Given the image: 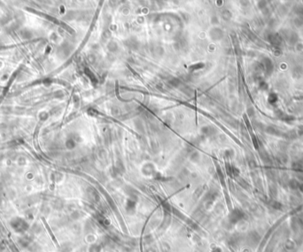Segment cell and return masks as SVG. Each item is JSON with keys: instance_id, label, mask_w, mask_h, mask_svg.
<instances>
[{"instance_id": "3", "label": "cell", "mask_w": 303, "mask_h": 252, "mask_svg": "<svg viewBox=\"0 0 303 252\" xmlns=\"http://www.w3.org/2000/svg\"><path fill=\"white\" fill-rule=\"evenodd\" d=\"M283 136L286 139V140H294L298 137V134H297V131L293 129V130H290L288 132L286 133H284Z\"/></svg>"}, {"instance_id": "10", "label": "cell", "mask_w": 303, "mask_h": 252, "mask_svg": "<svg viewBox=\"0 0 303 252\" xmlns=\"http://www.w3.org/2000/svg\"><path fill=\"white\" fill-rule=\"evenodd\" d=\"M269 192H270V195H271V196H277V188L275 187H272V186H271L270 187H269Z\"/></svg>"}, {"instance_id": "2", "label": "cell", "mask_w": 303, "mask_h": 252, "mask_svg": "<svg viewBox=\"0 0 303 252\" xmlns=\"http://www.w3.org/2000/svg\"><path fill=\"white\" fill-rule=\"evenodd\" d=\"M266 133H268V135H277V136H282V133L278 130V128H277L274 126H268L265 128Z\"/></svg>"}, {"instance_id": "4", "label": "cell", "mask_w": 303, "mask_h": 252, "mask_svg": "<svg viewBox=\"0 0 303 252\" xmlns=\"http://www.w3.org/2000/svg\"><path fill=\"white\" fill-rule=\"evenodd\" d=\"M260 156H261V159H262V161L265 163V164H270L271 163V159L269 157V155L268 153L266 151V150H262L260 152Z\"/></svg>"}, {"instance_id": "7", "label": "cell", "mask_w": 303, "mask_h": 252, "mask_svg": "<svg viewBox=\"0 0 303 252\" xmlns=\"http://www.w3.org/2000/svg\"><path fill=\"white\" fill-rule=\"evenodd\" d=\"M269 205H270L271 207H272V208L276 209V210H280V209H282V204H281L280 203L277 202V201H274V200H272V201L269 202Z\"/></svg>"}, {"instance_id": "9", "label": "cell", "mask_w": 303, "mask_h": 252, "mask_svg": "<svg viewBox=\"0 0 303 252\" xmlns=\"http://www.w3.org/2000/svg\"><path fill=\"white\" fill-rule=\"evenodd\" d=\"M278 146L280 148L281 151H285L287 147H288V144H287L286 141H280V143H279Z\"/></svg>"}, {"instance_id": "8", "label": "cell", "mask_w": 303, "mask_h": 252, "mask_svg": "<svg viewBox=\"0 0 303 252\" xmlns=\"http://www.w3.org/2000/svg\"><path fill=\"white\" fill-rule=\"evenodd\" d=\"M277 96L275 93H271L268 96V103L270 104H274L277 103Z\"/></svg>"}, {"instance_id": "11", "label": "cell", "mask_w": 303, "mask_h": 252, "mask_svg": "<svg viewBox=\"0 0 303 252\" xmlns=\"http://www.w3.org/2000/svg\"><path fill=\"white\" fill-rule=\"evenodd\" d=\"M253 145L255 146V148H256V149H259V144H258V141H257V139L255 138V137H253Z\"/></svg>"}, {"instance_id": "6", "label": "cell", "mask_w": 303, "mask_h": 252, "mask_svg": "<svg viewBox=\"0 0 303 252\" xmlns=\"http://www.w3.org/2000/svg\"><path fill=\"white\" fill-rule=\"evenodd\" d=\"M277 157H278V160H279L281 163L286 164L287 161H288V157H287V156H286V155L284 154V152H283V151H282L281 153L278 154Z\"/></svg>"}, {"instance_id": "5", "label": "cell", "mask_w": 303, "mask_h": 252, "mask_svg": "<svg viewBox=\"0 0 303 252\" xmlns=\"http://www.w3.org/2000/svg\"><path fill=\"white\" fill-rule=\"evenodd\" d=\"M289 187L292 188V190H297V188H299V186H300V183L297 180L295 179H293L291 181H289Z\"/></svg>"}, {"instance_id": "1", "label": "cell", "mask_w": 303, "mask_h": 252, "mask_svg": "<svg viewBox=\"0 0 303 252\" xmlns=\"http://www.w3.org/2000/svg\"><path fill=\"white\" fill-rule=\"evenodd\" d=\"M275 114H276V116H277L279 119H281V120H283V121H285V122L290 123V122H293V121L295 120V117H293V116H292V115H289V114H287V113H285L280 111V110H277V111L275 112Z\"/></svg>"}, {"instance_id": "12", "label": "cell", "mask_w": 303, "mask_h": 252, "mask_svg": "<svg viewBox=\"0 0 303 252\" xmlns=\"http://www.w3.org/2000/svg\"><path fill=\"white\" fill-rule=\"evenodd\" d=\"M299 188H300V190L303 193V183H301V184H300V186H299Z\"/></svg>"}]
</instances>
